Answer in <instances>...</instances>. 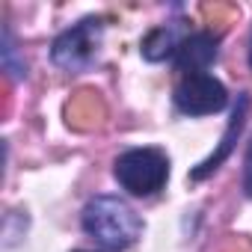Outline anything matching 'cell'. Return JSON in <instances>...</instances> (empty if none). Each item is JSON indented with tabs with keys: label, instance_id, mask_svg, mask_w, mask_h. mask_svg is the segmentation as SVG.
<instances>
[{
	"label": "cell",
	"instance_id": "cell-12",
	"mask_svg": "<svg viewBox=\"0 0 252 252\" xmlns=\"http://www.w3.org/2000/svg\"><path fill=\"white\" fill-rule=\"evenodd\" d=\"M77 252H86V249H77Z\"/></svg>",
	"mask_w": 252,
	"mask_h": 252
},
{
	"label": "cell",
	"instance_id": "cell-8",
	"mask_svg": "<svg viewBox=\"0 0 252 252\" xmlns=\"http://www.w3.org/2000/svg\"><path fill=\"white\" fill-rule=\"evenodd\" d=\"M181 42H184V36H181L178 24H163V27H155L146 33V39L140 42V51L149 63H163L178 54Z\"/></svg>",
	"mask_w": 252,
	"mask_h": 252
},
{
	"label": "cell",
	"instance_id": "cell-10",
	"mask_svg": "<svg viewBox=\"0 0 252 252\" xmlns=\"http://www.w3.org/2000/svg\"><path fill=\"white\" fill-rule=\"evenodd\" d=\"M243 190H246V196H252V143H249L246 160H243Z\"/></svg>",
	"mask_w": 252,
	"mask_h": 252
},
{
	"label": "cell",
	"instance_id": "cell-2",
	"mask_svg": "<svg viewBox=\"0 0 252 252\" xmlns=\"http://www.w3.org/2000/svg\"><path fill=\"white\" fill-rule=\"evenodd\" d=\"M113 175L131 196H155L169 178V158L160 149H128L116 158Z\"/></svg>",
	"mask_w": 252,
	"mask_h": 252
},
{
	"label": "cell",
	"instance_id": "cell-1",
	"mask_svg": "<svg viewBox=\"0 0 252 252\" xmlns=\"http://www.w3.org/2000/svg\"><path fill=\"white\" fill-rule=\"evenodd\" d=\"M80 225L89 237H95L107 252H122L140 240L143 220L137 211L119 196H95L86 202Z\"/></svg>",
	"mask_w": 252,
	"mask_h": 252
},
{
	"label": "cell",
	"instance_id": "cell-7",
	"mask_svg": "<svg viewBox=\"0 0 252 252\" xmlns=\"http://www.w3.org/2000/svg\"><path fill=\"white\" fill-rule=\"evenodd\" d=\"M107 107L101 101V95L95 89H80L71 95V101L65 104V119L74 131H92L104 122Z\"/></svg>",
	"mask_w": 252,
	"mask_h": 252
},
{
	"label": "cell",
	"instance_id": "cell-11",
	"mask_svg": "<svg viewBox=\"0 0 252 252\" xmlns=\"http://www.w3.org/2000/svg\"><path fill=\"white\" fill-rule=\"evenodd\" d=\"M249 65H252V42H249Z\"/></svg>",
	"mask_w": 252,
	"mask_h": 252
},
{
	"label": "cell",
	"instance_id": "cell-9",
	"mask_svg": "<svg viewBox=\"0 0 252 252\" xmlns=\"http://www.w3.org/2000/svg\"><path fill=\"white\" fill-rule=\"evenodd\" d=\"M202 15L211 21V24H220V30L222 27H228L234 18H237V6H231V3H208V6H202Z\"/></svg>",
	"mask_w": 252,
	"mask_h": 252
},
{
	"label": "cell",
	"instance_id": "cell-3",
	"mask_svg": "<svg viewBox=\"0 0 252 252\" xmlns=\"http://www.w3.org/2000/svg\"><path fill=\"white\" fill-rule=\"evenodd\" d=\"M104 36V18H83L74 27L63 30L51 45V60L63 71H86L98 60Z\"/></svg>",
	"mask_w": 252,
	"mask_h": 252
},
{
	"label": "cell",
	"instance_id": "cell-4",
	"mask_svg": "<svg viewBox=\"0 0 252 252\" xmlns=\"http://www.w3.org/2000/svg\"><path fill=\"white\" fill-rule=\"evenodd\" d=\"M228 104V92L225 86L211 77L208 71L199 74H184L181 83L175 86V107L187 116H208V113H220Z\"/></svg>",
	"mask_w": 252,
	"mask_h": 252
},
{
	"label": "cell",
	"instance_id": "cell-6",
	"mask_svg": "<svg viewBox=\"0 0 252 252\" xmlns=\"http://www.w3.org/2000/svg\"><path fill=\"white\" fill-rule=\"evenodd\" d=\"M249 95L246 92H240L237 95V104H234V110H231V119H228V128H225V134H222V140H220V146H217V152L211 155V158H205L193 172H190V181H205L208 175H214L217 169H220V163L231 155V149H234V143H237V137H240V131H243V125H246V113H249Z\"/></svg>",
	"mask_w": 252,
	"mask_h": 252
},
{
	"label": "cell",
	"instance_id": "cell-5",
	"mask_svg": "<svg viewBox=\"0 0 252 252\" xmlns=\"http://www.w3.org/2000/svg\"><path fill=\"white\" fill-rule=\"evenodd\" d=\"M217 54H220V33H214V30H196V33L184 36V42H181V48H178V54L172 60H175L178 71L199 74L211 63H217Z\"/></svg>",
	"mask_w": 252,
	"mask_h": 252
}]
</instances>
